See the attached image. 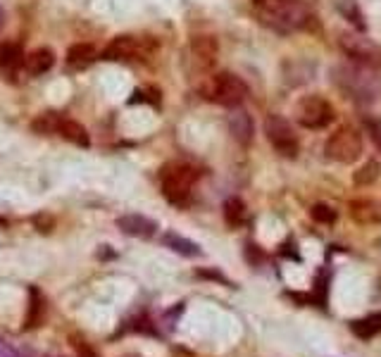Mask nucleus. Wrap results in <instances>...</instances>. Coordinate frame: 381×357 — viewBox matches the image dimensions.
Masks as SVG:
<instances>
[{
    "mask_svg": "<svg viewBox=\"0 0 381 357\" xmlns=\"http://www.w3.org/2000/svg\"><path fill=\"white\" fill-rule=\"evenodd\" d=\"M260 20L276 32H298L303 29L310 15L300 0H253Z\"/></svg>",
    "mask_w": 381,
    "mask_h": 357,
    "instance_id": "1",
    "label": "nucleus"
},
{
    "mask_svg": "<svg viewBox=\"0 0 381 357\" xmlns=\"http://www.w3.org/2000/svg\"><path fill=\"white\" fill-rule=\"evenodd\" d=\"M336 83L358 102H372L377 100L381 81L377 79V69L360 67V65H343L336 69Z\"/></svg>",
    "mask_w": 381,
    "mask_h": 357,
    "instance_id": "2",
    "label": "nucleus"
},
{
    "mask_svg": "<svg viewBox=\"0 0 381 357\" xmlns=\"http://www.w3.org/2000/svg\"><path fill=\"white\" fill-rule=\"evenodd\" d=\"M196 179H198L196 169L189 165H181V162L167 165L160 172L162 196L172 205H177V208H186L193 198V184H196Z\"/></svg>",
    "mask_w": 381,
    "mask_h": 357,
    "instance_id": "3",
    "label": "nucleus"
},
{
    "mask_svg": "<svg viewBox=\"0 0 381 357\" xmlns=\"http://www.w3.org/2000/svg\"><path fill=\"white\" fill-rule=\"evenodd\" d=\"M362 148H365L362 134L350 124L338 126L334 134H329V138H326L324 143L326 157L334 162H341V165H353L355 160H360Z\"/></svg>",
    "mask_w": 381,
    "mask_h": 357,
    "instance_id": "4",
    "label": "nucleus"
},
{
    "mask_svg": "<svg viewBox=\"0 0 381 357\" xmlns=\"http://www.w3.org/2000/svg\"><path fill=\"white\" fill-rule=\"evenodd\" d=\"M210 100H215L222 107H241L248 98V86L241 76L232 72H220L210 81Z\"/></svg>",
    "mask_w": 381,
    "mask_h": 357,
    "instance_id": "5",
    "label": "nucleus"
},
{
    "mask_svg": "<svg viewBox=\"0 0 381 357\" xmlns=\"http://www.w3.org/2000/svg\"><path fill=\"white\" fill-rule=\"evenodd\" d=\"M334 105L329 100L322 98V95H305L303 100L295 107V119L303 129H326L331 122H334Z\"/></svg>",
    "mask_w": 381,
    "mask_h": 357,
    "instance_id": "6",
    "label": "nucleus"
},
{
    "mask_svg": "<svg viewBox=\"0 0 381 357\" xmlns=\"http://www.w3.org/2000/svg\"><path fill=\"white\" fill-rule=\"evenodd\" d=\"M265 136L272 148L276 150L281 157H295L300 150V141L295 136L293 126L288 119H283L281 114H269L265 119Z\"/></svg>",
    "mask_w": 381,
    "mask_h": 357,
    "instance_id": "7",
    "label": "nucleus"
},
{
    "mask_svg": "<svg viewBox=\"0 0 381 357\" xmlns=\"http://www.w3.org/2000/svg\"><path fill=\"white\" fill-rule=\"evenodd\" d=\"M338 46H341L343 55L353 65L381 69V48L377 43H372L370 39H362V36H355V34H343Z\"/></svg>",
    "mask_w": 381,
    "mask_h": 357,
    "instance_id": "8",
    "label": "nucleus"
},
{
    "mask_svg": "<svg viewBox=\"0 0 381 357\" xmlns=\"http://www.w3.org/2000/svg\"><path fill=\"white\" fill-rule=\"evenodd\" d=\"M146 55H148L146 41L136 39V36H126V34L112 39L105 50H102V60H107V62H131V60L146 58Z\"/></svg>",
    "mask_w": 381,
    "mask_h": 357,
    "instance_id": "9",
    "label": "nucleus"
},
{
    "mask_svg": "<svg viewBox=\"0 0 381 357\" xmlns=\"http://www.w3.org/2000/svg\"><path fill=\"white\" fill-rule=\"evenodd\" d=\"M191 53L193 60L201 69H213L217 62V53H220V43L215 36L210 34H198L191 41Z\"/></svg>",
    "mask_w": 381,
    "mask_h": 357,
    "instance_id": "10",
    "label": "nucleus"
},
{
    "mask_svg": "<svg viewBox=\"0 0 381 357\" xmlns=\"http://www.w3.org/2000/svg\"><path fill=\"white\" fill-rule=\"evenodd\" d=\"M229 124V134L234 136V141L239 145H250L253 134H255V124H253V117L241 107H232V114L227 119Z\"/></svg>",
    "mask_w": 381,
    "mask_h": 357,
    "instance_id": "11",
    "label": "nucleus"
},
{
    "mask_svg": "<svg viewBox=\"0 0 381 357\" xmlns=\"http://www.w3.org/2000/svg\"><path fill=\"white\" fill-rule=\"evenodd\" d=\"M117 229L134 238H153L157 231V224L143 215H124L117 220Z\"/></svg>",
    "mask_w": 381,
    "mask_h": 357,
    "instance_id": "12",
    "label": "nucleus"
},
{
    "mask_svg": "<svg viewBox=\"0 0 381 357\" xmlns=\"http://www.w3.org/2000/svg\"><path fill=\"white\" fill-rule=\"evenodd\" d=\"M24 65H27V58L22 53V46L17 43H0V69L8 76H15Z\"/></svg>",
    "mask_w": 381,
    "mask_h": 357,
    "instance_id": "13",
    "label": "nucleus"
},
{
    "mask_svg": "<svg viewBox=\"0 0 381 357\" xmlns=\"http://www.w3.org/2000/svg\"><path fill=\"white\" fill-rule=\"evenodd\" d=\"M95 58H98V50H95V46L91 43H74L67 50V67L69 69H86L91 65L95 62Z\"/></svg>",
    "mask_w": 381,
    "mask_h": 357,
    "instance_id": "14",
    "label": "nucleus"
},
{
    "mask_svg": "<svg viewBox=\"0 0 381 357\" xmlns=\"http://www.w3.org/2000/svg\"><path fill=\"white\" fill-rule=\"evenodd\" d=\"M162 243H165V248H169V250H174L177 255H184V257L203 255L201 245L193 243V241H189V238H184V236L174 234V231H167L165 236H162Z\"/></svg>",
    "mask_w": 381,
    "mask_h": 357,
    "instance_id": "15",
    "label": "nucleus"
},
{
    "mask_svg": "<svg viewBox=\"0 0 381 357\" xmlns=\"http://www.w3.org/2000/svg\"><path fill=\"white\" fill-rule=\"evenodd\" d=\"M62 138H67L69 143L74 145H81V148H88L91 145V138H88V131L83 124H79L76 119H69V117H62L60 122V131H58Z\"/></svg>",
    "mask_w": 381,
    "mask_h": 357,
    "instance_id": "16",
    "label": "nucleus"
},
{
    "mask_svg": "<svg viewBox=\"0 0 381 357\" xmlns=\"http://www.w3.org/2000/svg\"><path fill=\"white\" fill-rule=\"evenodd\" d=\"M55 65V55H53V50H48V48H39V50H34L32 55L27 58V72L32 76H41L46 74L48 69Z\"/></svg>",
    "mask_w": 381,
    "mask_h": 357,
    "instance_id": "17",
    "label": "nucleus"
},
{
    "mask_svg": "<svg viewBox=\"0 0 381 357\" xmlns=\"http://www.w3.org/2000/svg\"><path fill=\"white\" fill-rule=\"evenodd\" d=\"M350 331H353L358 338H362V341L381 334V312L370 314V317H365V319H355V322H350Z\"/></svg>",
    "mask_w": 381,
    "mask_h": 357,
    "instance_id": "18",
    "label": "nucleus"
},
{
    "mask_svg": "<svg viewBox=\"0 0 381 357\" xmlns=\"http://www.w3.org/2000/svg\"><path fill=\"white\" fill-rule=\"evenodd\" d=\"M225 220L229 227H241L246 220H248V213H246V205L241 198H229L225 203Z\"/></svg>",
    "mask_w": 381,
    "mask_h": 357,
    "instance_id": "19",
    "label": "nucleus"
},
{
    "mask_svg": "<svg viewBox=\"0 0 381 357\" xmlns=\"http://www.w3.org/2000/svg\"><path fill=\"white\" fill-rule=\"evenodd\" d=\"M60 122H62V114L60 112H46V114H41L39 119H34L32 129L39 131V134H58Z\"/></svg>",
    "mask_w": 381,
    "mask_h": 357,
    "instance_id": "20",
    "label": "nucleus"
},
{
    "mask_svg": "<svg viewBox=\"0 0 381 357\" xmlns=\"http://www.w3.org/2000/svg\"><path fill=\"white\" fill-rule=\"evenodd\" d=\"M379 179V162L370 160L367 165H362L358 172H355V184L358 186H370Z\"/></svg>",
    "mask_w": 381,
    "mask_h": 357,
    "instance_id": "21",
    "label": "nucleus"
},
{
    "mask_svg": "<svg viewBox=\"0 0 381 357\" xmlns=\"http://www.w3.org/2000/svg\"><path fill=\"white\" fill-rule=\"evenodd\" d=\"M310 217L317 224H334L336 222V210L326 203H317L310 208Z\"/></svg>",
    "mask_w": 381,
    "mask_h": 357,
    "instance_id": "22",
    "label": "nucleus"
},
{
    "mask_svg": "<svg viewBox=\"0 0 381 357\" xmlns=\"http://www.w3.org/2000/svg\"><path fill=\"white\" fill-rule=\"evenodd\" d=\"M36 312H44V298L41 293H36V288H32V314L27 317V329H34V326H41L39 319H36Z\"/></svg>",
    "mask_w": 381,
    "mask_h": 357,
    "instance_id": "23",
    "label": "nucleus"
},
{
    "mask_svg": "<svg viewBox=\"0 0 381 357\" xmlns=\"http://www.w3.org/2000/svg\"><path fill=\"white\" fill-rule=\"evenodd\" d=\"M0 357H29L24 350H20V348H15L12 343H8V341H3L0 338Z\"/></svg>",
    "mask_w": 381,
    "mask_h": 357,
    "instance_id": "24",
    "label": "nucleus"
},
{
    "mask_svg": "<svg viewBox=\"0 0 381 357\" xmlns=\"http://www.w3.org/2000/svg\"><path fill=\"white\" fill-rule=\"evenodd\" d=\"M365 126H367V131H370L372 141L381 148V122H374V119H365Z\"/></svg>",
    "mask_w": 381,
    "mask_h": 357,
    "instance_id": "25",
    "label": "nucleus"
},
{
    "mask_svg": "<svg viewBox=\"0 0 381 357\" xmlns=\"http://www.w3.org/2000/svg\"><path fill=\"white\" fill-rule=\"evenodd\" d=\"M74 348H76V355H79V357H100L93 348L86 346L83 341H76V343H74Z\"/></svg>",
    "mask_w": 381,
    "mask_h": 357,
    "instance_id": "26",
    "label": "nucleus"
},
{
    "mask_svg": "<svg viewBox=\"0 0 381 357\" xmlns=\"http://www.w3.org/2000/svg\"><path fill=\"white\" fill-rule=\"evenodd\" d=\"M3 27H5V10L0 8V29H3Z\"/></svg>",
    "mask_w": 381,
    "mask_h": 357,
    "instance_id": "27",
    "label": "nucleus"
},
{
    "mask_svg": "<svg viewBox=\"0 0 381 357\" xmlns=\"http://www.w3.org/2000/svg\"><path fill=\"white\" fill-rule=\"evenodd\" d=\"M0 227H8V220H5V217H0Z\"/></svg>",
    "mask_w": 381,
    "mask_h": 357,
    "instance_id": "28",
    "label": "nucleus"
}]
</instances>
